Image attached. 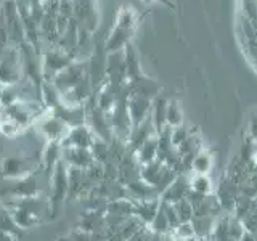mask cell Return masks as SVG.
Listing matches in <instances>:
<instances>
[{
    "mask_svg": "<svg viewBox=\"0 0 257 241\" xmlns=\"http://www.w3.org/2000/svg\"><path fill=\"white\" fill-rule=\"evenodd\" d=\"M161 209V199H147V201H135L134 203V215L139 219L145 227H150L155 220L156 214Z\"/></svg>",
    "mask_w": 257,
    "mask_h": 241,
    "instance_id": "12",
    "label": "cell"
},
{
    "mask_svg": "<svg viewBox=\"0 0 257 241\" xmlns=\"http://www.w3.org/2000/svg\"><path fill=\"white\" fill-rule=\"evenodd\" d=\"M135 156H137V161H139L140 166L148 164L151 161L158 159V135L145 142L142 147L137 150Z\"/></svg>",
    "mask_w": 257,
    "mask_h": 241,
    "instance_id": "18",
    "label": "cell"
},
{
    "mask_svg": "<svg viewBox=\"0 0 257 241\" xmlns=\"http://www.w3.org/2000/svg\"><path fill=\"white\" fill-rule=\"evenodd\" d=\"M167 167L169 166H166L163 161L155 159V161H151V163L143 164L140 167V179L155 188L156 185L161 182V179H163V175L166 174Z\"/></svg>",
    "mask_w": 257,
    "mask_h": 241,
    "instance_id": "14",
    "label": "cell"
},
{
    "mask_svg": "<svg viewBox=\"0 0 257 241\" xmlns=\"http://www.w3.org/2000/svg\"><path fill=\"white\" fill-rule=\"evenodd\" d=\"M134 34V29H128V28H122V26H117L112 29L111 36L108 37L106 44H104V50L108 53H116V52H122L124 48L128 45L131 42V37Z\"/></svg>",
    "mask_w": 257,
    "mask_h": 241,
    "instance_id": "13",
    "label": "cell"
},
{
    "mask_svg": "<svg viewBox=\"0 0 257 241\" xmlns=\"http://www.w3.org/2000/svg\"><path fill=\"white\" fill-rule=\"evenodd\" d=\"M90 153L93 156V161L98 164H104L109 161V143L101 139H95L93 145L90 147Z\"/></svg>",
    "mask_w": 257,
    "mask_h": 241,
    "instance_id": "22",
    "label": "cell"
},
{
    "mask_svg": "<svg viewBox=\"0 0 257 241\" xmlns=\"http://www.w3.org/2000/svg\"><path fill=\"white\" fill-rule=\"evenodd\" d=\"M190 191V175H179L177 179L171 183L163 195H161V201L163 203H169V204H175L179 201L185 199Z\"/></svg>",
    "mask_w": 257,
    "mask_h": 241,
    "instance_id": "11",
    "label": "cell"
},
{
    "mask_svg": "<svg viewBox=\"0 0 257 241\" xmlns=\"http://www.w3.org/2000/svg\"><path fill=\"white\" fill-rule=\"evenodd\" d=\"M190 190L199 193V195H212V190H214V185L212 180L209 175H193L190 177Z\"/></svg>",
    "mask_w": 257,
    "mask_h": 241,
    "instance_id": "21",
    "label": "cell"
},
{
    "mask_svg": "<svg viewBox=\"0 0 257 241\" xmlns=\"http://www.w3.org/2000/svg\"><path fill=\"white\" fill-rule=\"evenodd\" d=\"M5 2H15V0H5Z\"/></svg>",
    "mask_w": 257,
    "mask_h": 241,
    "instance_id": "33",
    "label": "cell"
},
{
    "mask_svg": "<svg viewBox=\"0 0 257 241\" xmlns=\"http://www.w3.org/2000/svg\"><path fill=\"white\" fill-rule=\"evenodd\" d=\"M61 161L68 167L84 169V171H87L88 167L95 164L90 150H87V148H74V147L63 150Z\"/></svg>",
    "mask_w": 257,
    "mask_h": 241,
    "instance_id": "10",
    "label": "cell"
},
{
    "mask_svg": "<svg viewBox=\"0 0 257 241\" xmlns=\"http://www.w3.org/2000/svg\"><path fill=\"white\" fill-rule=\"evenodd\" d=\"M249 139H252L254 142H257V114H252L251 119H249Z\"/></svg>",
    "mask_w": 257,
    "mask_h": 241,
    "instance_id": "27",
    "label": "cell"
},
{
    "mask_svg": "<svg viewBox=\"0 0 257 241\" xmlns=\"http://www.w3.org/2000/svg\"><path fill=\"white\" fill-rule=\"evenodd\" d=\"M135 23H137V15L132 8H122L117 15V26L128 28V29H135Z\"/></svg>",
    "mask_w": 257,
    "mask_h": 241,
    "instance_id": "24",
    "label": "cell"
},
{
    "mask_svg": "<svg viewBox=\"0 0 257 241\" xmlns=\"http://www.w3.org/2000/svg\"><path fill=\"white\" fill-rule=\"evenodd\" d=\"M191 129H188L187 126H179V127H175L171 131V140H172V145L175 147V150L180 147V145L188 139V137L191 135Z\"/></svg>",
    "mask_w": 257,
    "mask_h": 241,
    "instance_id": "26",
    "label": "cell"
},
{
    "mask_svg": "<svg viewBox=\"0 0 257 241\" xmlns=\"http://www.w3.org/2000/svg\"><path fill=\"white\" fill-rule=\"evenodd\" d=\"M88 76V63L87 61H72L68 68H64L58 76H56L52 84L58 88V92L63 95L72 90L80 80Z\"/></svg>",
    "mask_w": 257,
    "mask_h": 241,
    "instance_id": "5",
    "label": "cell"
},
{
    "mask_svg": "<svg viewBox=\"0 0 257 241\" xmlns=\"http://www.w3.org/2000/svg\"><path fill=\"white\" fill-rule=\"evenodd\" d=\"M71 129L61 119L53 116L52 112L39 119V134L48 142H63L68 137Z\"/></svg>",
    "mask_w": 257,
    "mask_h": 241,
    "instance_id": "7",
    "label": "cell"
},
{
    "mask_svg": "<svg viewBox=\"0 0 257 241\" xmlns=\"http://www.w3.org/2000/svg\"><path fill=\"white\" fill-rule=\"evenodd\" d=\"M0 241H18V236L13 235L10 231L0 230Z\"/></svg>",
    "mask_w": 257,
    "mask_h": 241,
    "instance_id": "28",
    "label": "cell"
},
{
    "mask_svg": "<svg viewBox=\"0 0 257 241\" xmlns=\"http://www.w3.org/2000/svg\"><path fill=\"white\" fill-rule=\"evenodd\" d=\"M254 236H255V239H257V233H255V235H254Z\"/></svg>",
    "mask_w": 257,
    "mask_h": 241,
    "instance_id": "34",
    "label": "cell"
},
{
    "mask_svg": "<svg viewBox=\"0 0 257 241\" xmlns=\"http://www.w3.org/2000/svg\"><path fill=\"white\" fill-rule=\"evenodd\" d=\"M23 56L16 47H8L0 55V82L4 85L18 84L23 79Z\"/></svg>",
    "mask_w": 257,
    "mask_h": 241,
    "instance_id": "3",
    "label": "cell"
},
{
    "mask_svg": "<svg viewBox=\"0 0 257 241\" xmlns=\"http://www.w3.org/2000/svg\"><path fill=\"white\" fill-rule=\"evenodd\" d=\"M241 241H257V239H255V236L252 235V233L246 231L244 235H243V238H241Z\"/></svg>",
    "mask_w": 257,
    "mask_h": 241,
    "instance_id": "30",
    "label": "cell"
},
{
    "mask_svg": "<svg viewBox=\"0 0 257 241\" xmlns=\"http://www.w3.org/2000/svg\"><path fill=\"white\" fill-rule=\"evenodd\" d=\"M212 166H214V159L211 151L201 150L196 153L191 161V172L196 175H209V172L212 171Z\"/></svg>",
    "mask_w": 257,
    "mask_h": 241,
    "instance_id": "16",
    "label": "cell"
},
{
    "mask_svg": "<svg viewBox=\"0 0 257 241\" xmlns=\"http://www.w3.org/2000/svg\"><path fill=\"white\" fill-rule=\"evenodd\" d=\"M166 124L175 129L183 124V112L177 100H169L167 101V109H166Z\"/></svg>",
    "mask_w": 257,
    "mask_h": 241,
    "instance_id": "20",
    "label": "cell"
},
{
    "mask_svg": "<svg viewBox=\"0 0 257 241\" xmlns=\"http://www.w3.org/2000/svg\"><path fill=\"white\" fill-rule=\"evenodd\" d=\"M4 88H5V85H4L2 82H0V93H2V90H4Z\"/></svg>",
    "mask_w": 257,
    "mask_h": 241,
    "instance_id": "32",
    "label": "cell"
},
{
    "mask_svg": "<svg viewBox=\"0 0 257 241\" xmlns=\"http://www.w3.org/2000/svg\"><path fill=\"white\" fill-rule=\"evenodd\" d=\"M174 207H175L177 215H179V219H180V223L193 220V206L188 203L187 199H182V201H179V203H175Z\"/></svg>",
    "mask_w": 257,
    "mask_h": 241,
    "instance_id": "25",
    "label": "cell"
},
{
    "mask_svg": "<svg viewBox=\"0 0 257 241\" xmlns=\"http://www.w3.org/2000/svg\"><path fill=\"white\" fill-rule=\"evenodd\" d=\"M95 139H96V137L93 135V132L87 126H79V127L71 129L68 137L63 142H60V145H61L63 150L64 148H71V147L90 150Z\"/></svg>",
    "mask_w": 257,
    "mask_h": 241,
    "instance_id": "9",
    "label": "cell"
},
{
    "mask_svg": "<svg viewBox=\"0 0 257 241\" xmlns=\"http://www.w3.org/2000/svg\"><path fill=\"white\" fill-rule=\"evenodd\" d=\"M66 199H68V166L63 161H60L55 166L50 175V195H48V201H50L52 212L56 211V207H60Z\"/></svg>",
    "mask_w": 257,
    "mask_h": 241,
    "instance_id": "4",
    "label": "cell"
},
{
    "mask_svg": "<svg viewBox=\"0 0 257 241\" xmlns=\"http://www.w3.org/2000/svg\"><path fill=\"white\" fill-rule=\"evenodd\" d=\"M166 109H167V100L164 98H156L155 101H153V108H151V120L153 124H155V129L156 132H161L164 127H167L166 124Z\"/></svg>",
    "mask_w": 257,
    "mask_h": 241,
    "instance_id": "19",
    "label": "cell"
},
{
    "mask_svg": "<svg viewBox=\"0 0 257 241\" xmlns=\"http://www.w3.org/2000/svg\"><path fill=\"white\" fill-rule=\"evenodd\" d=\"M7 212V209L2 206V204H0V220H2V217H4V214Z\"/></svg>",
    "mask_w": 257,
    "mask_h": 241,
    "instance_id": "31",
    "label": "cell"
},
{
    "mask_svg": "<svg viewBox=\"0 0 257 241\" xmlns=\"http://www.w3.org/2000/svg\"><path fill=\"white\" fill-rule=\"evenodd\" d=\"M143 2H148V4H151V2H158V4H163V5H166V7H169V8H172V10H175V4L171 2V0H143Z\"/></svg>",
    "mask_w": 257,
    "mask_h": 241,
    "instance_id": "29",
    "label": "cell"
},
{
    "mask_svg": "<svg viewBox=\"0 0 257 241\" xmlns=\"http://www.w3.org/2000/svg\"><path fill=\"white\" fill-rule=\"evenodd\" d=\"M151 108H153V100L147 98V96L142 95H131L127 100V109H128V116L132 119L134 127L142 124L145 119H148L151 114Z\"/></svg>",
    "mask_w": 257,
    "mask_h": 241,
    "instance_id": "8",
    "label": "cell"
},
{
    "mask_svg": "<svg viewBox=\"0 0 257 241\" xmlns=\"http://www.w3.org/2000/svg\"><path fill=\"white\" fill-rule=\"evenodd\" d=\"M77 228L90 233V235L104 230V214L95 211H85L77 222Z\"/></svg>",
    "mask_w": 257,
    "mask_h": 241,
    "instance_id": "15",
    "label": "cell"
},
{
    "mask_svg": "<svg viewBox=\"0 0 257 241\" xmlns=\"http://www.w3.org/2000/svg\"><path fill=\"white\" fill-rule=\"evenodd\" d=\"M228 233H230L231 241H241V238H243V235L246 233L244 223L233 214H230L228 217Z\"/></svg>",
    "mask_w": 257,
    "mask_h": 241,
    "instance_id": "23",
    "label": "cell"
},
{
    "mask_svg": "<svg viewBox=\"0 0 257 241\" xmlns=\"http://www.w3.org/2000/svg\"><path fill=\"white\" fill-rule=\"evenodd\" d=\"M40 169L39 159L32 156H7L0 163V179H23Z\"/></svg>",
    "mask_w": 257,
    "mask_h": 241,
    "instance_id": "2",
    "label": "cell"
},
{
    "mask_svg": "<svg viewBox=\"0 0 257 241\" xmlns=\"http://www.w3.org/2000/svg\"><path fill=\"white\" fill-rule=\"evenodd\" d=\"M72 61H76L69 53L58 47L48 48L42 60V74L45 77V82H52V80L60 74V72L68 68Z\"/></svg>",
    "mask_w": 257,
    "mask_h": 241,
    "instance_id": "6",
    "label": "cell"
},
{
    "mask_svg": "<svg viewBox=\"0 0 257 241\" xmlns=\"http://www.w3.org/2000/svg\"><path fill=\"white\" fill-rule=\"evenodd\" d=\"M40 171V169H39ZM39 171L23 179H0V201L8 198H31L40 195V179Z\"/></svg>",
    "mask_w": 257,
    "mask_h": 241,
    "instance_id": "1",
    "label": "cell"
},
{
    "mask_svg": "<svg viewBox=\"0 0 257 241\" xmlns=\"http://www.w3.org/2000/svg\"><path fill=\"white\" fill-rule=\"evenodd\" d=\"M215 217L206 215V217H193L191 225L195 230V236L198 239H209L212 235L214 225H215Z\"/></svg>",
    "mask_w": 257,
    "mask_h": 241,
    "instance_id": "17",
    "label": "cell"
}]
</instances>
